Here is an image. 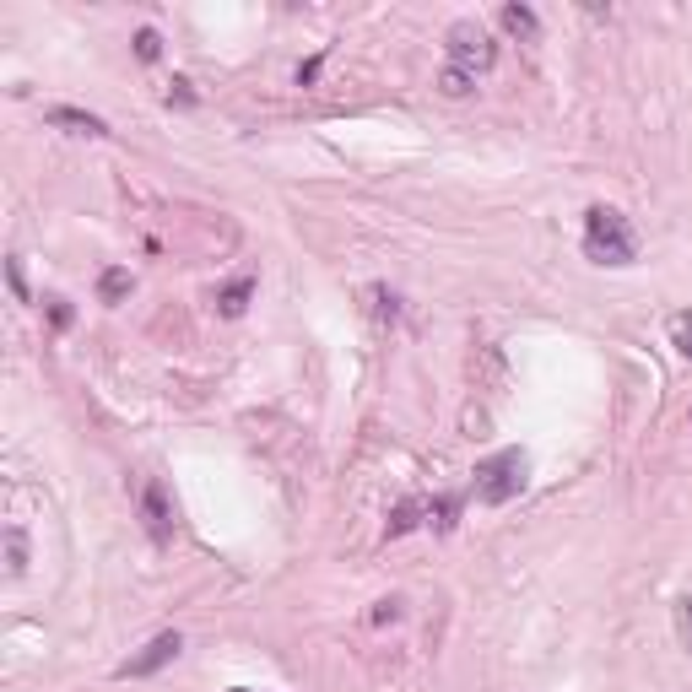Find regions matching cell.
Segmentation results:
<instances>
[{"mask_svg":"<svg viewBox=\"0 0 692 692\" xmlns=\"http://www.w3.org/2000/svg\"><path fill=\"white\" fill-rule=\"evenodd\" d=\"M584 255L595 265H633L638 260V238L628 228L617 206H590L584 211Z\"/></svg>","mask_w":692,"mask_h":692,"instance_id":"obj_1","label":"cell"},{"mask_svg":"<svg viewBox=\"0 0 692 692\" xmlns=\"http://www.w3.org/2000/svg\"><path fill=\"white\" fill-rule=\"evenodd\" d=\"M519 487H525V455L519 449H498L492 460L476 465V498L487 509H503L509 498H519Z\"/></svg>","mask_w":692,"mask_h":692,"instance_id":"obj_2","label":"cell"},{"mask_svg":"<svg viewBox=\"0 0 692 692\" xmlns=\"http://www.w3.org/2000/svg\"><path fill=\"white\" fill-rule=\"evenodd\" d=\"M444 49H449V65L465 76H482L498 65V44H492V33L482 28V22H455L444 38Z\"/></svg>","mask_w":692,"mask_h":692,"instance_id":"obj_3","label":"cell"},{"mask_svg":"<svg viewBox=\"0 0 692 692\" xmlns=\"http://www.w3.org/2000/svg\"><path fill=\"white\" fill-rule=\"evenodd\" d=\"M179 649H184V638H179V633H157L152 644H146L141 655H130L114 676H119V682H136V676H157L173 655H179Z\"/></svg>","mask_w":692,"mask_h":692,"instance_id":"obj_4","label":"cell"},{"mask_svg":"<svg viewBox=\"0 0 692 692\" xmlns=\"http://www.w3.org/2000/svg\"><path fill=\"white\" fill-rule=\"evenodd\" d=\"M141 514H146V530H152L157 541L173 536V503H168L163 482H146V487H141Z\"/></svg>","mask_w":692,"mask_h":692,"instance_id":"obj_5","label":"cell"},{"mask_svg":"<svg viewBox=\"0 0 692 692\" xmlns=\"http://www.w3.org/2000/svg\"><path fill=\"white\" fill-rule=\"evenodd\" d=\"M44 119L60 125V130H71V136H109V125H103L98 114H82V109H49Z\"/></svg>","mask_w":692,"mask_h":692,"instance_id":"obj_6","label":"cell"},{"mask_svg":"<svg viewBox=\"0 0 692 692\" xmlns=\"http://www.w3.org/2000/svg\"><path fill=\"white\" fill-rule=\"evenodd\" d=\"M498 22H503V33H514V38H536L541 33V17L530 6H503Z\"/></svg>","mask_w":692,"mask_h":692,"instance_id":"obj_7","label":"cell"},{"mask_svg":"<svg viewBox=\"0 0 692 692\" xmlns=\"http://www.w3.org/2000/svg\"><path fill=\"white\" fill-rule=\"evenodd\" d=\"M249 292H255V282H249V276H238L233 287L217 292V314H222V319H238V314L249 309Z\"/></svg>","mask_w":692,"mask_h":692,"instance_id":"obj_8","label":"cell"},{"mask_svg":"<svg viewBox=\"0 0 692 692\" xmlns=\"http://www.w3.org/2000/svg\"><path fill=\"white\" fill-rule=\"evenodd\" d=\"M98 292H103V303H119L130 292V271H119V265H114V271H103L98 276Z\"/></svg>","mask_w":692,"mask_h":692,"instance_id":"obj_9","label":"cell"},{"mask_svg":"<svg viewBox=\"0 0 692 692\" xmlns=\"http://www.w3.org/2000/svg\"><path fill=\"white\" fill-rule=\"evenodd\" d=\"M471 87H476V76H465V71H455V65H444V76H438V92H444V98H465Z\"/></svg>","mask_w":692,"mask_h":692,"instance_id":"obj_10","label":"cell"},{"mask_svg":"<svg viewBox=\"0 0 692 692\" xmlns=\"http://www.w3.org/2000/svg\"><path fill=\"white\" fill-rule=\"evenodd\" d=\"M455 514H460V498H438V503H428V525H433V530H455Z\"/></svg>","mask_w":692,"mask_h":692,"instance_id":"obj_11","label":"cell"},{"mask_svg":"<svg viewBox=\"0 0 692 692\" xmlns=\"http://www.w3.org/2000/svg\"><path fill=\"white\" fill-rule=\"evenodd\" d=\"M6 568H11V574L28 568V541H22V530H6Z\"/></svg>","mask_w":692,"mask_h":692,"instance_id":"obj_12","label":"cell"},{"mask_svg":"<svg viewBox=\"0 0 692 692\" xmlns=\"http://www.w3.org/2000/svg\"><path fill=\"white\" fill-rule=\"evenodd\" d=\"M428 509V503H401V509L390 514V536H406V530H417V514Z\"/></svg>","mask_w":692,"mask_h":692,"instance_id":"obj_13","label":"cell"},{"mask_svg":"<svg viewBox=\"0 0 692 692\" xmlns=\"http://www.w3.org/2000/svg\"><path fill=\"white\" fill-rule=\"evenodd\" d=\"M676 617V638H682V649H692V595H682V601L671 606Z\"/></svg>","mask_w":692,"mask_h":692,"instance_id":"obj_14","label":"cell"},{"mask_svg":"<svg viewBox=\"0 0 692 692\" xmlns=\"http://www.w3.org/2000/svg\"><path fill=\"white\" fill-rule=\"evenodd\" d=\"M671 341L682 357H692V314H671Z\"/></svg>","mask_w":692,"mask_h":692,"instance_id":"obj_15","label":"cell"},{"mask_svg":"<svg viewBox=\"0 0 692 692\" xmlns=\"http://www.w3.org/2000/svg\"><path fill=\"white\" fill-rule=\"evenodd\" d=\"M163 55V38H157V28H141L136 33V60H157Z\"/></svg>","mask_w":692,"mask_h":692,"instance_id":"obj_16","label":"cell"},{"mask_svg":"<svg viewBox=\"0 0 692 692\" xmlns=\"http://www.w3.org/2000/svg\"><path fill=\"white\" fill-rule=\"evenodd\" d=\"M319 71H325V55H314V60H303V65H298V87H309V82H314V76H319Z\"/></svg>","mask_w":692,"mask_h":692,"instance_id":"obj_17","label":"cell"},{"mask_svg":"<svg viewBox=\"0 0 692 692\" xmlns=\"http://www.w3.org/2000/svg\"><path fill=\"white\" fill-rule=\"evenodd\" d=\"M168 103H195V87L184 82V76H173V87H168Z\"/></svg>","mask_w":692,"mask_h":692,"instance_id":"obj_18","label":"cell"},{"mask_svg":"<svg viewBox=\"0 0 692 692\" xmlns=\"http://www.w3.org/2000/svg\"><path fill=\"white\" fill-rule=\"evenodd\" d=\"M401 617V601H379V611H374V622H395Z\"/></svg>","mask_w":692,"mask_h":692,"instance_id":"obj_19","label":"cell"},{"mask_svg":"<svg viewBox=\"0 0 692 692\" xmlns=\"http://www.w3.org/2000/svg\"><path fill=\"white\" fill-rule=\"evenodd\" d=\"M49 319H55V325H71V309H65L60 298H49Z\"/></svg>","mask_w":692,"mask_h":692,"instance_id":"obj_20","label":"cell"},{"mask_svg":"<svg viewBox=\"0 0 692 692\" xmlns=\"http://www.w3.org/2000/svg\"><path fill=\"white\" fill-rule=\"evenodd\" d=\"M233 692H249V687H233Z\"/></svg>","mask_w":692,"mask_h":692,"instance_id":"obj_21","label":"cell"}]
</instances>
